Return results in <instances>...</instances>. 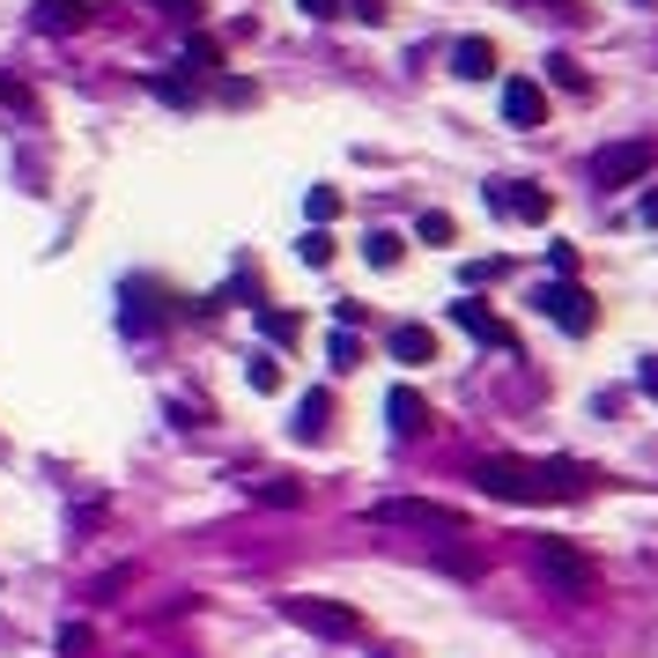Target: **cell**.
Masks as SVG:
<instances>
[{
	"label": "cell",
	"mask_w": 658,
	"mask_h": 658,
	"mask_svg": "<svg viewBox=\"0 0 658 658\" xmlns=\"http://www.w3.org/2000/svg\"><path fill=\"white\" fill-rule=\"evenodd\" d=\"M259 333H267V341H296V318L289 311H259Z\"/></svg>",
	"instance_id": "cell-22"
},
{
	"label": "cell",
	"mask_w": 658,
	"mask_h": 658,
	"mask_svg": "<svg viewBox=\"0 0 658 658\" xmlns=\"http://www.w3.org/2000/svg\"><path fill=\"white\" fill-rule=\"evenodd\" d=\"M370 267H400V252H407V237H400V230H370Z\"/></svg>",
	"instance_id": "cell-15"
},
{
	"label": "cell",
	"mask_w": 658,
	"mask_h": 658,
	"mask_svg": "<svg viewBox=\"0 0 658 658\" xmlns=\"http://www.w3.org/2000/svg\"><path fill=\"white\" fill-rule=\"evenodd\" d=\"M82 23H89V0H38V30H52V38Z\"/></svg>",
	"instance_id": "cell-14"
},
{
	"label": "cell",
	"mask_w": 658,
	"mask_h": 658,
	"mask_svg": "<svg viewBox=\"0 0 658 658\" xmlns=\"http://www.w3.org/2000/svg\"><path fill=\"white\" fill-rule=\"evenodd\" d=\"M452 318H459V326L474 333V341H496V348H511V326H503L496 311H481V304H452Z\"/></svg>",
	"instance_id": "cell-13"
},
{
	"label": "cell",
	"mask_w": 658,
	"mask_h": 658,
	"mask_svg": "<svg viewBox=\"0 0 658 658\" xmlns=\"http://www.w3.org/2000/svg\"><path fill=\"white\" fill-rule=\"evenodd\" d=\"M163 8H171V15H185V23L200 15V0H163Z\"/></svg>",
	"instance_id": "cell-28"
},
{
	"label": "cell",
	"mask_w": 658,
	"mask_h": 658,
	"mask_svg": "<svg viewBox=\"0 0 658 658\" xmlns=\"http://www.w3.org/2000/svg\"><path fill=\"white\" fill-rule=\"evenodd\" d=\"M296 259H304V267H326V259H333V237H326V230H304Z\"/></svg>",
	"instance_id": "cell-17"
},
{
	"label": "cell",
	"mask_w": 658,
	"mask_h": 658,
	"mask_svg": "<svg viewBox=\"0 0 658 658\" xmlns=\"http://www.w3.org/2000/svg\"><path fill=\"white\" fill-rule=\"evenodd\" d=\"M636 215H644V222H658V185L644 193V208H636Z\"/></svg>",
	"instance_id": "cell-29"
},
{
	"label": "cell",
	"mask_w": 658,
	"mask_h": 658,
	"mask_svg": "<svg viewBox=\"0 0 658 658\" xmlns=\"http://www.w3.org/2000/svg\"><path fill=\"white\" fill-rule=\"evenodd\" d=\"M296 8H304L311 23H326V15H341V0H296Z\"/></svg>",
	"instance_id": "cell-26"
},
{
	"label": "cell",
	"mask_w": 658,
	"mask_h": 658,
	"mask_svg": "<svg viewBox=\"0 0 658 658\" xmlns=\"http://www.w3.org/2000/svg\"><path fill=\"white\" fill-rule=\"evenodd\" d=\"M252 496H259V503H274V511H289V503H304V488H289V481H259Z\"/></svg>",
	"instance_id": "cell-20"
},
{
	"label": "cell",
	"mask_w": 658,
	"mask_h": 658,
	"mask_svg": "<svg viewBox=\"0 0 658 658\" xmlns=\"http://www.w3.org/2000/svg\"><path fill=\"white\" fill-rule=\"evenodd\" d=\"M474 488L496 496V503H577L592 488V466H570V459H481L474 466Z\"/></svg>",
	"instance_id": "cell-1"
},
{
	"label": "cell",
	"mask_w": 658,
	"mask_h": 658,
	"mask_svg": "<svg viewBox=\"0 0 658 658\" xmlns=\"http://www.w3.org/2000/svg\"><path fill=\"white\" fill-rule=\"evenodd\" d=\"M540 577H548V585H562L570 599H592V585H599L592 555H577L570 540H540Z\"/></svg>",
	"instance_id": "cell-4"
},
{
	"label": "cell",
	"mask_w": 658,
	"mask_h": 658,
	"mask_svg": "<svg viewBox=\"0 0 658 658\" xmlns=\"http://www.w3.org/2000/svg\"><path fill=\"white\" fill-rule=\"evenodd\" d=\"M348 15H363V23H385V0H348Z\"/></svg>",
	"instance_id": "cell-25"
},
{
	"label": "cell",
	"mask_w": 658,
	"mask_h": 658,
	"mask_svg": "<svg viewBox=\"0 0 658 658\" xmlns=\"http://www.w3.org/2000/svg\"><path fill=\"white\" fill-rule=\"evenodd\" d=\"M658 171V148L651 141H622V148H599V163H592V178L599 185H636V178Z\"/></svg>",
	"instance_id": "cell-6"
},
{
	"label": "cell",
	"mask_w": 658,
	"mask_h": 658,
	"mask_svg": "<svg viewBox=\"0 0 658 658\" xmlns=\"http://www.w3.org/2000/svg\"><path fill=\"white\" fill-rule=\"evenodd\" d=\"M452 74H466V82L496 74V45H488V38H459V45H452Z\"/></svg>",
	"instance_id": "cell-12"
},
{
	"label": "cell",
	"mask_w": 658,
	"mask_h": 658,
	"mask_svg": "<svg viewBox=\"0 0 658 658\" xmlns=\"http://www.w3.org/2000/svg\"><path fill=\"white\" fill-rule=\"evenodd\" d=\"M0 104H23V89H15V82H0Z\"/></svg>",
	"instance_id": "cell-30"
},
{
	"label": "cell",
	"mask_w": 658,
	"mask_h": 658,
	"mask_svg": "<svg viewBox=\"0 0 658 658\" xmlns=\"http://www.w3.org/2000/svg\"><path fill=\"white\" fill-rule=\"evenodd\" d=\"M282 614H289L296 629H311V636H333V644L363 636V614L341 607V599H318V592H296V599H282Z\"/></svg>",
	"instance_id": "cell-2"
},
{
	"label": "cell",
	"mask_w": 658,
	"mask_h": 658,
	"mask_svg": "<svg viewBox=\"0 0 658 658\" xmlns=\"http://www.w3.org/2000/svg\"><path fill=\"white\" fill-rule=\"evenodd\" d=\"M304 215H311V230H326V222L341 215V193H333V185H311V193H304Z\"/></svg>",
	"instance_id": "cell-16"
},
{
	"label": "cell",
	"mask_w": 658,
	"mask_h": 658,
	"mask_svg": "<svg viewBox=\"0 0 658 658\" xmlns=\"http://www.w3.org/2000/svg\"><path fill=\"white\" fill-rule=\"evenodd\" d=\"M392 363H407V370H422V363H437V333L429 326H392Z\"/></svg>",
	"instance_id": "cell-10"
},
{
	"label": "cell",
	"mask_w": 658,
	"mask_h": 658,
	"mask_svg": "<svg viewBox=\"0 0 658 658\" xmlns=\"http://www.w3.org/2000/svg\"><path fill=\"white\" fill-rule=\"evenodd\" d=\"M244 378H252V392H274V385H282V363H274V355H252Z\"/></svg>",
	"instance_id": "cell-19"
},
{
	"label": "cell",
	"mask_w": 658,
	"mask_h": 658,
	"mask_svg": "<svg viewBox=\"0 0 658 658\" xmlns=\"http://www.w3.org/2000/svg\"><path fill=\"white\" fill-rule=\"evenodd\" d=\"M540 311L555 318L562 333H592V326H599V304H592V289H577V282H548V289H540Z\"/></svg>",
	"instance_id": "cell-5"
},
{
	"label": "cell",
	"mask_w": 658,
	"mask_h": 658,
	"mask_svg": "<svg viewBox=\"0 0 658 658\" xmlns=\"http://www.w3.org/2000/svg\"><path fill=\"white\" fill-rule=\"evenodd\" d=\"M548 74H555L562 89H585V67H577V60H570V52H555V60H548Z\"/></svg>",
	"instance_id": "cell-21"
},
{
	"label": "cell",
	"mask_w": 658,
	"mask_h": 658,
	"mask_svg": "<svg viewBox=\"0 0 658 658\" xmlns=\"http://www.w3.org/2000/svg\"><path fill=\"white\" fill-rule=\"evenodd\" d=\"M503 119H511V126H540V119H548V89H540V82H526V74H518V82H503Z\"/></svg>",
	"instance_id": "cell-9"
},
{
	"label": "cell",
	"mask_w": 658,
	"mask_h": 658,
	"mask_svg": "<svg viewBox=\"0 0 658 658\" xmlns=\"http://www.w3.org/2000/svg\"><path fill=\"white\" fill-rule=\"evenodd\" d=\"M385 422H392V437H422V429H429L422 392H415V385H392V392H385Z\"/></svg>",
	"instance_id": "cell-8"
},
{
	"label": "cell",
	"mask_w": 658,
	"mask_h": 658,
	"mask_svg": "<svg viewBox=\"0 0 658 658\" xmlns=\"http://www.w3.org/2000/svg\"><path fill=\"white\" fill-rule=\"evenodd\" d=\"M326 429H333V400H326V392H304V400H296V437L318 444Z\"/></svg>",
	"instance_id": "cell-11"
},
{
	"label": "cell",
	"mask_w": 658,
	"mask_h": 658,
	"mask_svg": "<svg viewBox=\"0 0 658 658\" xmlns=\"http://www.w3.org/2000/svg\"><path fill=\"white\" fill-rule=\"evenodd\" d=\"M415 237H422V244H452V215H422Z\"/></svg>",
	"instance_id": "cell-23"
},
{
	"label": "cell",
	"mask_w": 658,
	"mask_h": 658,
	"mask_svg": "<svg viewBox=\"0 0 658 658\" xmlns=\"http://www.w3.org/2000/svg\"><path fill=\"white\" fill-rule=\"evenodd\" d=\"M636 385H644V392L658 400V363H644V370H636Z\"/></svg>",
	"instance_id": "cell-27"
},
{
	"label": "cell",
	"mask_w": 658,
	"mask_h": 658,
	"mask_svg": "<svg viewBox=\"0 0 658 658\" xmlns=\"http://www.w3.org/2000/svg\"><path fill=\"white\" fill-rule=\"evenodd\" d=\"M326 355H333V370H355V363H363V341H355V333H333Z\"/></svg>",
	"instance_id": "cell-18"
},
{
	"label": "cell",
	"mask_w": 658,
	"mask_h": 658,
	"mask_svg": "<svg viewBox=\"0 0 658 658\" xmlns=\"http://www.w3.org/2000/svg\"><path fill=\"white\" fill-rule=\"evenodd\" d=\"M496 274H503V259H466L459 282H466V289H481V282H496Z\"/></svg>",
	"instance_id": "cell-24"
},
{
	"label": "cell",
	"mask_w": 658,
	"mask_h": 658,
	"mask_svg": "<svg viewBox=\"0 0 658 658\" xmlns=\"http://www.w3.org/2000/svg\"><path fill=\"white\" fill-rule=\"evenodd\" d=\"M481 200L496 208V215H518V222H548V215H555V193L518 185V178H503V185H481Z\"/></svg>",
	"instance_id": "cell-7"
},
{
	"label": "cell",
	"mask_w": 658,
	"mask_h": 658,
	"mask_svg": "<svg viewBox=\"0 0 658 658\" xmlns=\"http://www.w3.org/2000/svg\"><path fill=\"white\" fill-rule=\"evenodd\" d=\"M378 526H415V533H459L466 518L452 503H422V496H385V503H370Z\"/></svg>",
	"instance_id": "cell-3"
}]
</instances>
